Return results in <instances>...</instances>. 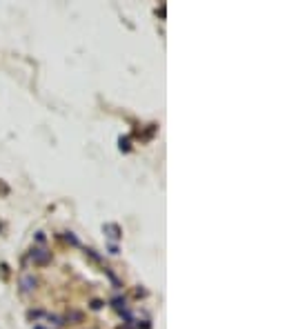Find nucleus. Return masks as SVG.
<instances>
[{
	"instance_id": "obj_1",
	"label": "nucleus",
	"mask_w": 287,
	"mask_h": 329,
	"mask_svg": "<svg viewBox=\"0 0 287 329\" xmlns=\"http://www.w3.org/2000/svg\"><path fill=\"white\" fill-rule=\"evenodd\" d=\"M20 285H23L25 291H32V289L36 287V280H34V276H27V274H25L23 278H20Z\"/></svg>"
},
{
	"instance_id": "obj_2",
	"label": "nucleus",
	"mask_w": 287,
	"mask_h": 329,
	"mask_svg": "<svg viewBox=\"0 0 287 329\" xmlns=\"http://www.w3.org/2000/svg\"><path fill=\"white\" fill-rule=\"evenodd\" d=\"M32 256L36 258L38 262H47V260H49V253H45V251H42V249H36V251H34Z\"/></svg>"
}]
</instances>
